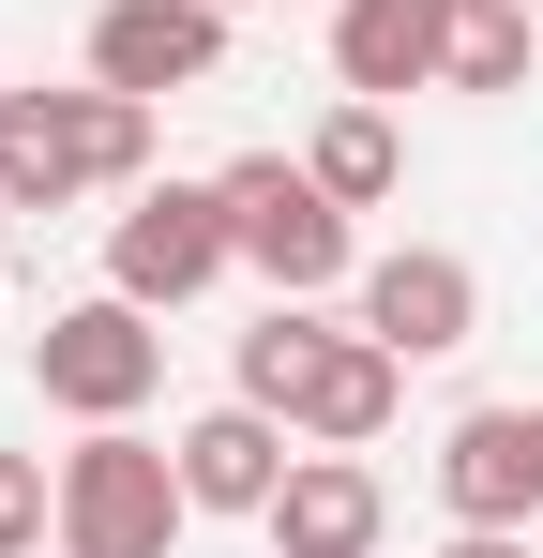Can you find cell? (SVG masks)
I'll list each match as a JSON object with an SVG mask.
<instances>
[{"instance_id": "cell-1", "label": "cell", "mask_w": 543, "mask_h": 558, "mask_svg": "<svg viewBox=\"0 0 543 558\" xmlns=\"http://www.w3.org/2000/svg\"><path fill=\"white\" fill-rule=\"evenodd\" d=\"M152 182V106L136 92H0V196L15 211H76V196Z\"/></svg>"}, {"instance_id": "cell-2", "label": "cell", "mask_w": 543, "mask_h": 558, "mask_svg": "<svg viewBox=\"0 0 543 558\" xmlns=\"http://www.w3.org/2000/svg\"><path fill=\"white\" fill-rule=\"evenodd\" d=\"M181 438H136V423H90L61 453V558H181Z\"/></svg>"}, {"instance_id": "cell-3", "label": "cell", "mask_w": 543, "mask_h": 558, "mask_svg": "<svg viewBox=\"0 0 543 558\" xmlns=\"http://www.w3.org/2000/svg\"><path fill=\"white\" fill-rule=\"evenodd\" d=\"M227 242L272 302H317V287H348V196L317 167H287V151H242L227 167Z\"/></svg>"}, {"instance_id": "cell-4", "label": "cell", "mask_w": 543, "mask_h": 558, "mask_svg": "<svg viewBox=\"0 0 543 558\" xmlns=\"http://www.w3.org/2000/svg\"><path fill=\"white\" fill-rule=\"evenodd\" d=\"M31 392L76 408V423H136V408L167 392V332H152V302H121V287L61 302V317L31 332Z\"/></svg>"}, {"instance_id": "cell-5", "label": "cell", "mask_w": 543, "mask_h": 558, "mask_svg": "<svg viewBox=\"0 0 543 558\" xmlns=\"http://www.w3.org/2000/svg\"><path fill=\"white\" fill-rule=\"evenodd\" d=\"M227 257H242V242H227V182H136V211L106 227V287H121V302H152V317L196 302Z\"/></svg>"}, {"instance_id": "cell-6", "label": "cell", "mask_w": 543, "mask_h": 558, "mask_svg": "<svg viewBox=\"0 0 543 558\" xmlns=\"http://www.w3.org/2000/svg\"><path fill=\"white\" fill-rule=\"evenodd\" d=\"M90 76L136 92V106L212 92V76H227V0H106V15H90Z\"/></svg>"}, {"instance_id": "cell-7", "label": "cell", "mask_w": 543, "mask_h": 558, "mask_svg": "<svg viewBox=\"0 0 543 558\" xmlns=\"http://www.w3.org/2000/svg\"><path fill=\"white\" fill-rule=\"evenodd\" d=\"M438 498H452V529H529L543 513V408L514 392V408H468L438 438Z\"/></svg>"}, {"instance_id": "cell-8", "label": "cell", "mask_w": 543, "mask_h": 558, "mask_svg": "<svg viewBox=\"0 0 543 558\" xmlns=\"http://www.w3.org/2000/svg\"><path fill=\"white\" fill-rule=\"evenodd\" d=\"M362 332H377V348H408V363H438V348L483 332V272H468L452 242H393V257L362 272Z\"/></svg>"}, {"instance_id": "cell-9", "label": "cell", "mask_w": 543, "mask_h": 558, "mask_svg": "<svg viewBox=\"0 0 543 558\" xmlns=\"http://www.w3.org/2000/svg\"><path fill=\"white\" fill-rule=\"evenodd\" d=\"M272 558H377V529H393V498H377V468L362 453H302L287 483H272Z\"/></svg>"}, {"instance_id": "cell-10", "label": "cell", "mask_w": 543, "mask_h": 558, "mask_svg": "<svg viewBox=\"0 0 543 558\" xmlns=\"http://www.w3.org/2000/svg\"><path fill=\"white\" fill-rule=\"evenodd\" d=\"M452 61V0H333V76H348L362 106L423 92Z\"/></svg>"}, {"instance_id": "cell-11", "label": "cell", "mask_w": 543, "mask_h": 558, "mask_svg": "<svg viewBox=\"0 0 543 558\" xmlns=\"http://www.w3.org/2000/svg\"><path fill=\"white\" fill-rule=\"evenodd\" d=\"M393 392H408V348H377V332H333L317 377L287 392V438H317V453H362V438H393Z\"/></svg>"}, {"instance_id": "cell-12", "label": "cell", "mask_w": 543, "mask_h": 558, "mask_svg": "<svg viewBox=\"0 0 543 558\" xmlns=\"http://www.w3.org/2000/svg\"><path fill=\"white\" fill-rule=\"evenodd\" d=\"M287 468H302V453H287V423L242 408V392H227L212 423H181V498H196V513H272Z\"/></svg>"}, {"instance_id": "cell-13", "label": "cell", "mask_w": 543, "mask_h": 558, "mask_svg": "<svg viewBox=\"0 0 543 558\" xmlns=\"http://www.w3.org/2000/svg\"><path fill=\"white\" fill-rule=\"evenodd\" d=\"M302 167H317V182H333V196H348V211H377V196H393V182H408V151H393V106H333V121H317V151H302Z\"/></svg>"}, {"instance_id": "cell-14", "label": "cell", "mask_w": 543, "mask_h": 558, "mask_svg": "<svg viewBox=\"0 0 543 558\" xmlns=\"http://www.w3.org/2000/svg\"><path fill=\"white\" fill-rule=\"evenodd\" d=\"M452 92H529V0H452Z\"/></svg>"}, {"instance_id": "cell-15", "label": "cell", "mask_w": 543, "mask_h": 558, "mask_svg": "<svg viewBox=\"0 0 543 558\" xmlns=\"http://www.w3.org/2000/svg\"><path fill=\"white\" fill-rule=\"evenodd\" d=\"M317 348H333V332H317L302 302H272L257 332H242V408H272V423H287V392L317 377Z\"/></svg>"}, {"instance_id": "cell-16", "label": "cell", "mask_w": 543, "mask_h": 558, "mask_svg": "<svg viewBox=\"0 0 543 558\" xmlns=\"http://www.w3.org/2000/svg\"><path fill=\"white\" fill-rule=\"evenodd\" d=\"M46 529H61V483H46L31 453H0V558H31Z\"/></svg>"}, {"instance_id": "cell-17", "label": "cell", "mask_w": 543, "mask_h": 558, "mask_svg": "<svg viewBox=\"0 0 543 558\" xmlns=\"http://www.w3.org/2000/svg\"><path fill=\"white\" fill-rule=\"evenodd\" d=\"M438 558H529V544H514V529H452Z\"/></svg>"}, {"instance_id": "cell-18", "label": "cell", "mask_w": 543, "mask_h": 558, "mask_svg": "<svg viewBox=\"0 0 543 558\" xmlns=\"http://www.w3.org/2000/svg\"><path fill=\"white\" fill-rule=\"evenodd\" d=\"M0 242H15V196H0Z\"/></svg>"}, {"instance_id": "cell-19", "label": "cell", "mask_w": 543, "mask_h": 558, "mask_svg": "<svg viewBox=\"0 0 543 558\" xmlns=\"http://www.w3.org/2000/svg\"><path fill=\"white\" fill-rule=\"evenodd\" d=\"M227 15H242V0H227Z\"/></svg>"}]
</instances>
